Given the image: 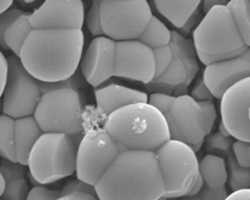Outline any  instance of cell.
<instances>
[{"mask_svg": "<svg viewBox=\"0 0 250 200\" xmlns=\"http://www.w3.org/2000/svg\"><path fill=\"white\" fill-rule=\"evenodd\" d=\"M7 63L8 73L2 95L3 112L15 120L32 116L41 97L38 81L24 69L18 57L9 56Z\"/></svg>", "mask_w": 250, "mask_h": 200, "instance_id": "cell-11", "label": "cell"}, {"mask_svg": "<svg viewBox=\"0 0 250 200\" xmlns=\"http://www.w3.org/2000/svg\"><path fill=\"white\" fill-rule=\"evenodd\" d=\"M202 144H203V141H200V142H197V143H194V144H189V147L191 148V150L194 153H196L201 148Z\"/></svg>", "mask_w": 250, "mask_h": 200, "instance_id": "cell-48", "label": "cell"}, {"mask_svg": "<svg viewBox=\"0 0 250 200\" xmlns=\"http://www.w3.org/2000/svg\"><path fill=\"white\" fill-rule=\"evenodd\" d=\"M119 153L117 143L103 127L88 129L81 136L77 146V179L95 185Z\"/></svg>", "mask_w": 250, "mask_h": 200, "instance_id": "cell-10", "label": "cell"}, {"mask_svg": "<svg viewBox=\"0 0 250 200\" xmlns=\"http://www.w3.org/2000/svg\"><path fill=\"white\" fill-rule=\"evenodd\" d=\"M228 196L225 186L218 188H211L206 184L203 185L201 190L193 196H184L180 200H225Z\"/></svg>", "mask_w": 250, "mask_h": 200, "instance_id": "cell-32", "label": "cell"}, {"mask_svg": "<svg viewBox=\"0 0 250 200\" xmlns=\"http://www.w3.org/2000/svg\"><path fill=\"white\" fill-rule=\"evenodd\" d=\"M55 200H98V198L96 196H93L88 193L75 192V193H70L67 195L60 196Z\"/></svg>", "mask_w": 250, "mask_h": 200, "instance_id": "cell-42", "label": "cell"}, {"mask_svg": "<svg viewBox=\"0 0 250 200\" xmlns=\"http://www.w3.org/2000/svg\"><path fill=\"white\" fill-rule=\"evenodd\" d=\"M0 173L4 180V190L0 199L26 200L30 189L25 179L24 166L3 159L0 164Z\"/></svg>", "mask_w": 250, "mask_h": 200, "instance_id": "cell-19", "label": "cell"}, {"mask_svg": "<svg viewBox=\"0 0 250 200\" xmlns=\"http://www.w3.org/2000/svg\"><path fill=\"white\" fill-rule=\"evenodd\" d=\"M39 88L41 91V94L52 91V90H60V89H69L74 91H81L86 88L87 82L85 81L84 77L82 76L79 69H77L70 77L58 81L55 83H44V82H38Z\"/></svg>", "mask_w": 250, "mask_h": 200, "instance_id": "cell-29", "label": "cell"}, {"mask_svg": "<svg viewBox=\"0 0 250 200\" xmlns=\"http://www.w3.org/2000/svg\"><path fill=\"white\" fill-rule=\"evenodd\" d=\"M83 46L81 29H32L19 59L38 82L55 83L70 77L78 69Z\"/></svg>", "mask_w": 250, "mask_h": 200, "instance_id": "cell-1", "label": "cell"}, {"mask_svg": "<svg viewBox=\"0 0 250 200\" xmlns=\"http://www.w3.org/2000/svg\"><path fill=\"white\" fill-rule=\"evenodd\" d=\"M193 100L196 101H202V100H213V96L209 92L208 88L206 87L202 76L198 78L193 85L190 95H189Z\"/></svg>", "mask_w": 250, "mask_h": 200, "instance_id": "cell-39", "label": "cell"}, {"mask_svg": "<svg viewBox=\"0 0 250 200\" xmlns=\"http://www.w3.org/2000/svg\"><path fill=\"white\" fill-rule=\"evenodd\" d=\"M100 13L104 35L115 42L137 40L152 16L146 0H103Z\"/></svg>", "mask_w": 250, "mask_h": 200, "instance_id": "cell-9", "label": "cell"}, {"mask_svg": "<svg viewBox=\"0 0 250 200\" xmlns=\"http://www.w3.org/2000/svg\"><path fill=\"white\" fill-rule=\"evenodd\" d=\"M164 116L170 139L189 145L203 141L211 133L217 112L213 100L196 101L187 94L175 97Z\"/></svg>", "mask_w": 250, "mask_h": 200, "instance_id": "cell-7", "label": "cell"}, {"mask_svg": "<svg viewBox=\"0 0 250 200\" xmlns=\"http://www.w3.org/2000/svg\"><path fill=\"white\" fill-rule=\"evenodd\" d=\"M85 18L81 0H47L30 13L32 29H81Z\"/></svg>", "mask_w": 250, "mask_h": 200, "instance_id": "cell-14", "label": "cell"}, {"mask_svg": "<svg viewBox=\"0 0 250 200\" xmlns=\"http://www.w3.org/2000/svg\"><path fill=\"white\" fill-rule=\"evenodd\" d=\"M250 141L235 140L231 144V153L237 164L244 168H250Z\"/></svg>", "mask_w": 250, "mask_h": 200, "instance_id": "cell-34", "label": "cell"}, {"mask_svg": "<svg viewBox=\"0 0 250 200\" xmlns=\"http://www.w3.org/2000/svg\"><path fill=\"white\" fill-rule=\"evenodd\" d=\"M186 79V69L183 61L179 58L172 59L169 66L159 76L146 84L147 89L155 91L154 93H164L173 95L174 90L183 84Z\"/></svg>", "mask_w": 250, "mask_h": 200, "instance_id": "cell-21", "label": "cell"}, {"mask_svg": "<svg viewBox=\"0 0 250 200\" xmlns=\"http://www.w3.org/2000/svg\"><path fill=\"white\" fill-rule=\"evenodd\" d=\"M232 20L244 42L250 46V1L248 0H230L227 3Z\"/></svg>", "mask_w": 250, "mask_h": 200, "instance_id": "cell-25", "label": "cell"}, {"mask_svg": "<svg viewBox=\"0 0 250 200\" xmlns=\"http://www.w3.org/2000/svg\"><path fill=\"white\" fill-rule=\"evenodd\" d=\"M75 192H82V193H88L93 196H96L95 192V187L94 185L88 184L80 180H72L67 181L62 188L60 190V196L67 195L70 193H75ZM97 197V196H96Z\"/></svg>", "mask_w": 250, "mask_h": 200, "instance_id": "cell-37", "label": "cell"}, {"mask_svg": "<svg viewBox=\"0 0 250 200\" xmlns=\"http://www.w3.org/2000/svg\"><path fill=\"white\" fill-rule=\"evenodd\" d=\"M23 11L16 8V7H11L4 13L0 14V47L3 48L4 50H8L5 40H4V35L8 27L11 25V23L22 13Z\"/></svg>", "mask_w": 250, "mask_h": 200, "instance_id": "cell-36", "label": "cell"}, {"mask_svg": "<svg viewBox=\"0 0 250 200\" xmlns=\"http://www.w3.org/2000/svg\"><path fill=\"white\" fill-rule=\"evenodd\" d=\"M221 122L236 140L250 141V77L228 89L221 97Z\"/></svg>", "mask_w": 250, "mask_h": 200, "instance_id": "cell-12", "label": "cell"}, {"mask_svg": "<svg viewBox=\"0 0 250 200\" xmlns=\"http://www.w3.org/2000/svg\"><path fill=\"white\" fill-rule=\"evenodd\" d=\"M171 30L155 16H151L146 26L137 39L150 49L167 46L170 42Z\"/></svg>", "mask_w": 250, "mask_h": 200, "instance_id": "cell-24", "label": "cell"}, {"mask_svg": "<svg viewBox=\"0 0 250 200\" xmlns=\"http://www.w3.org/2000/svg\"><path fill=\"white\" fill-rule=\"evenodd\" d=\"M218 132H219L221 135L225 136V137H230L229 134V132H228V130L226 129V127L223 125L222 122H220V124H219V131H218Z\"/></svg>", "mask_w": 250, "mask_h": 200, "instance_id": "cell-47", "label": "cell"}, {"mask_svg": "<svg viewBox=\"0 0 250 200\" xmlns=\"http://www.w3.org/2000/svg\"><path fill=\"white\" fill-rule=\"evenodd\" d=\"M226 165L228 166L229 175V186L233 191L246 189L250 187V170L249 168L241 167L235 161L232 153L227 157Z\"/></svg>", "mask_w": 250, "mask_h": 200, "instance_id": "cell-27", "label": "cell"}, {"mask_svg": "<svg viewBox=\"0 0 250 200\" xmlns=\"http://www.w3.org/2000/svg\"><path fill=\"white\" fill-rule=\"evenodd\" d=\"M156 10L175 27L181 28L191 14L200 6L201 1H152Z\"/></svg>", "mask_w": 250, "mask_h": 200, "instance_id": "cell-20", "label": "cell"}, {"mask_svg": "<svg viewBox=\"0 0 250 200\" xmlns=\"http://www.w3.org/2000/svg\"><path fill=\"white\" fill-rule=\"evenodd\" d=\"M192 36L196 56L205 65L237 57L249 48L226 5L211 8L196 25Z\"/></svg>", "mask_w": 250, "mask_h": 200, "instance_id": "cell-4", "label": "cell"}, {"mask_svg": "<svg viewBox=\"0 0 250 200\" xmlns=\"http://www.w3.org/2000/svg\"><path fill=\"white\" fill-rule=\"evenodd\" d=\"M154 57V64H155V72L154 78L159 76L164 70L169 66L172 61V53L169 46H164L160 48H156L152 50Z\"/></svg>", "mask_w": 250, "mask_h": 200, "instance_id": "cell-33", "label": "cell"}, {"mask_svg": "<svg viewBox=\"0 0 250 200\" xmlns=\"http://www.w3.org/2000/svg\"><path fill=\"white\" fill-rule=\"evenodd\" d=\"M7 73H8L7 58L0 51V98L3 95V91H4V88H5Z\"/></svg>", "mask_w": 250, "mask_h": 200, "instance_id": "cell-41", "label": "cell"}, {"mask_svg": "<svg viewBox=\"0 0 250 200\" xmlns=\"http://www.w3.org/2000/svg\"><path fill=\"white\" fill-rule=\"evenodd\" d=\"M103 128L112 137L120 152L155 151L170 140L165 116L147 102H136L106 116Z\"/></svg>", "mask_w": 250, "mask_h": 200, "instance_id": "cell-3", "label": "cell"}, {"mask_svg": "<svg viewBox=\"0 0 250 200\" xmlns=\"http://www.w3.org/2000/svg\"><path fill=\"white\" fill-rule=\"evenodd\" d=\"M42 134L43 132L33 116L15 120L14 149L18 163L26 166L29 152Z\"/></svg>", "mask_w": 250, "mask_h": 200, "instance_id": "cell-18", "label": "cell"}, {"mask_svg": "<svg viewBox=\"0 0 250 200\" xmlns=\"http://www.w3.org/2000/svg\"><path fill=\"white\" fill-rule=\"evenodd\" d=\"M247 77H250L249 48L237 57L205 65L202 73L206 87L216 99H221L228 89Z\"/></svg>", "mask_w": 250, "mask_h": 200, "instance_id": "cell-16", "label": "cell"}, {"mask_svg": "<svg viewBox=\"0 0 250 200\" xmlns=\"http://www.w3.org/2000/svg\"><path fill=\"white\" fill-rule=\"evenodd\" d=\"M3 190H4V180H3L2 175L0 173V196H1L2 192H3Z\"/></svg>", "mask_w": 250, "mask_h": 200, "instance_id": "cell-49", "label": "cell"}, {"mask_svg": "<svg viewBox=\"0 0 250 200\" xmlns=\"http://www.w3.org/2000/svg\"><path fill=\"white\" fill-rule=\"evenodd\" d=\"M203 142H205V150L208 154L216 155L225 159L231 153V144L232 138L225 137L221 135L219 132L214 134L207 135Z\"/></svg>", "mask_w": 250, "mask_h": 200, "instance_id": "cell-28", "label": "cell"}, {"mask_svg": "<svg viewBox=\"0 0 250 200\" xmlns=\"http://www.w3.org/2000/svg\"><path fill=\"white\" fill-rule=\"evenodd\" d=\"M15 119L0 115V157L10 162H17L14 149Z\"/></svg>", "mask_w": 250, "mask_h": 200, "instance_id": "cell-26", "label": "cell"}, {"mask_svg": "<svg viewBox=\"0 0 250 200\" xmlns=\"http://www.w3.org/2000/svg\"><path fill=\"white\" fill-rule=\"evenodd\" d=\"M0 200H1V199H0Z\"/></svg>", "mask_w": 250, "mask_h": 200, "instance_id": "cell-51", "label": "cell"}, {"mask_svg": "<svg viewBox=\"0 0 250 200\" xmlns=\"http://www.w3.org/2000/svg\"><path fill=\"white\" fill-rule=\"evenodd\" d=\"M98 200H158L165 186L154 151L120 152L94 185Z\"/></svg>", "mask_w": 250, "mask_h": 200, "instance_id": "cell-2", "label": "cell"}, {"mask_svg": "<svg viewBox=\"0 0 250 200\" xmlns=\"http://www.w3.org/2000/svg\"><path fill=\"white\" fill-rule=\"evenodd\" d=\"M172 58H184V57H197L192 41L185 38L177 31H171V38L168 44Z\"/></svg>", "mask_w": 250, "mask_h": 200, "instance_id": "cell-30", "label": "cell"}, {"mask_svg": "<svg viewBox=\"0 0 250 200\" xmlns=\"http://www.w3.org/2000/svg\"><path fill=\"white\" fill-rule=\"evenodd\" d=\"M98 109L106 116L125 105L146 102L147 94L116 83H108L95 88Z\"/></svg>", "mask_w": 250, "mask_h": 200, "instance_id": "cell-17", "label": "cell"}, {"mask_svg": "<svg viewBox=\"0 0 250 200\" xmlns=\"http://www.w3.org/2000/svg\"><path fill=\"white\" fill-rule=\"evenodd\" d=\"M198 173L207 186L211 188L224 186L228 180L226 160L216 155L206 154L198 162Z\"/></svg>", "mask_w": 250, "mask_h": 200, "instance_id": "cell-22", "label": "cell"}, {"mask_svg": "<svg viewBox=\"0 0 250 200\" xmlns=\"http://www.w3.org/2000/svg\"><path fill=\"white\" fill-rule=\"evenodd\" d=\"M85 97L81 91L52 90L41 94L33 117L43 133L81 135Z\"/></svg>", "mask_w": 250, "mask_h": 200, "instance_id": "cell-6", "label": "cell"}, {"mask_svg": "<svg viewBox=\"0 0 250 200\" xmlns=\"http://www.w3.org/2000/svg\"><path fill=\"white\" fill-rule=\"evenodd\" d=\"M60 197V190L50 189L43 185L32 187L26 197V200H55Z\"/></svg>", "mask_w": 250, "mask_h": 200, "instance_id": "cell-38", "label": "cell"}, {"mask_svg": "<svg viewBox=\"0 0 250 200\" xmlns=\"http://www.w3.org/2000/svg\"><path fill=\"white\" fill-rule=\"evenodd\" d=\"M152 49L139 40L116 42L113 76L148 84L154 78Z\"/></svg>", "mask_w": 250, "mask_h": 200, "instance_id": "cell-13", "label": "cell"}, {"mask_svg": "<svg viewBox=\"0 0 250 200\" xmlns=\"http://www.w3.org/2000/svg\"><path fill=\"white\" fill-rule=\"evenodd\" d=\"M116 42L106 36L95 37L80 59V72L85 81L97 88L113 76Z\"/></svg>", "mask_w": 250, "mask_h": 200, "instance_id": "cell-15", "label": "cell"}, {"mask_svg": "<svg viewBox=\"0 0 250 200\" xmlns=\"http://www.w3.org/2000/svg\"><path fill=\"white\" fill-rule=\"evenodd\" d=\"M29 16L30 13L22 12L11 23L4 35V40L8 50H11L14 53V56L18 58L23 42L32 30L29 22Z\"/></svg>", "mask_w": 250, "mask_h": 200, "instance_id": "cell-23", "label": "cell"}, {"mask_svg": "<svg viewBox=\"0 0 250 200\" xmlns=\"http://www.w3.org/2000/svg\"><path fill=\"white\" fill-rule=\"evenodd\" d=\"M174 100H175V97L173 95L153 92L149 96H147L146 102L149 105L156 108L163 115H165L170 109Z\"/></svg>", "mask_w": 250, "mask_h": 200, "instance_id": "cell-35", "label": "cell"}, {"mask_svg": "<svg viewBox=\"0 0 250 200\" xmlns=\"http://www.w3.org/2000/svg\"><path fill=\"white\" fill-rule=\"evenodd\" d=\"M201 15V10H199V7L191 14V16L188 18V20L186 21V23L180 28V31H181V35L183 34V36L185 35H188L191 28L195 25V23L197 22V20H199V17Z\"/></svg>", "mask_w": 250, "mask_h": 200, "instance_id": "cell-40", "label": "cell"}, {"mask_svg": "<svg viewBox=\"0 0 250 200\" xmlns=\"http://www.w3.org/2000/svg\"><path fill=\"white\" fill-rule=\"evenodd\" d=\"M227 3H228V1H223V0H205V1H201L202 11L206 14L214 6L227 5Z\"/></svg>", "mask_w": 250, "mask_h": 200, "instance_id": "cell-44", "label": "cell"}, {"mask_svg": "<svg viewBox=\"0 0 250 200\" xmlns=\"http://www.w3.org/2000/svg\"><path fill=\"white\" fill-rule=\"evenodd\" d=\"M158 200H166L164 197H162V198H160V199H158Z\"/></svg>", "mask_w": 250, "mask_h": 200, "instance_id": "cell-50", "label": "cell"}, {"mask_svg": "<svg viewBox=\"0 0 250 200\" xmlns=\"http://www.w3.org/2000/svg\"><path fill=\"white\" fill-rule=\"evenodd\" d=\"M165 186V199L186 196L199 176L198 159L188 144L168 140L155 151Z\"/></svg>", "mask_w": 250, "mask_h": 200, "instance_id": "cell-8", "label": "cell"}, {"mask_svg": "<svg viewBox=\"0 0 250 200\" xmlns=\"http://www.w3.org/2000/svg\"><path fill=\"white\" fill-rule=\"evenodd\" d=\"M203 185H204L203 180L201 179V177H200V176H198V177H197V179L195 180L194 183L192 184V186H191L190 190L188 191V193L186 196H193V195L197 194V193L201 190V188L203 187Z\"/></svg>", "mask_w": 250, "mask_h": 200, "instance_id": "cell-45", "label": "cell"}, {"mask_svg": "<svg viewBox=\"0 0 250 200\" xmlns=\"http://www.w3.org/2000/svg\"><path fill=\"white\" fill-rule=\"evenodd\" d=\"M81 135L43 133L31 148L26 166L37 184H47L75 172L78 141Z\"/></svg>", "mask_w": 250, "mask_h": 200, "instance_id": "cell-5", "label": "cell"}, {"mask_svg": "<svg viewBox=\"0 0 250 200\" xmlns=\"http://www.w3.org/2000/svg\"><path fill=\"white\" fill-rule=\"evenodd\" d=\"M225 200H250V189H241L229 194Z\"/></svg>", "mask_w": 250, "mask_h": 200, "instance_id": "cell-43", "label": "cell"}, {"mask_svg": "<svg viewBox=\"0 0 250 200\" xmlns=\"http://www.w3.org/2000/svg\"><path fill=\"white\" fill-rule=\"evenodd\" d=\"M100 4H101V1L99 0L93 1L86 15V25L90 33L95 37L104 36V32L101 24Z\"/></svg>", "mask_w": 250, "mask_h": 200, "instance_id": "cell-31", "label": "cell"}, {"mask_svg": "<svg viewBox=\"0 0 250 200\" xmlns=\"http://www.w3.org/2000/svg\"><path fill=\"white\" fill-rule=\"evenodd\" d=\"M13 6V1L11 0H1L0 1V14L7 11L9 8Z\"/></svg>", "mask_w": 250, "mask_h": 200, "instance_id": "cell-46", "label": "cell"}]
</instances>
